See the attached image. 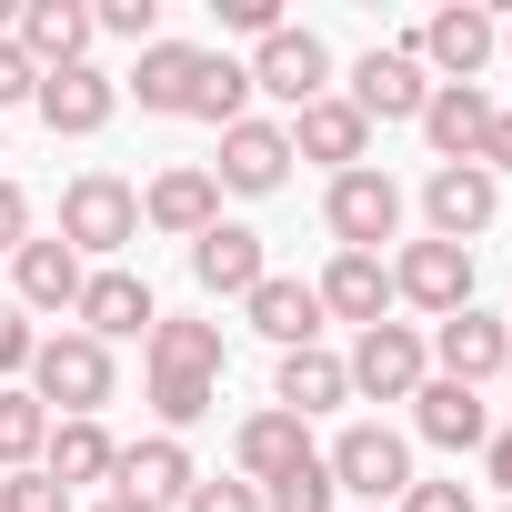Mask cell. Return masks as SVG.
I'll return each instance as SVG.
<instances>
[{
	"label": "cell",
	"mask_w": 512,
	"mask_h": 512,
	"mask_svg": "<svg viewBox=\"0 0 512 512\" xmlns=\"http://www.w3.org/2000/svg\"><path fill=\"white\" fill-rule=\"evenodd\" d=\"M221 362H231L221 322H201V312H161L151 322V342H141V402H151V422L171 442L221 412Z\"/></svg>",
	"instance_id": "1"
},
{
	"label": "cell",
	"mask_w": 512,
	"mask_h": 512,
	"mask_svg": "<svg viewBox=\"0 0 512 512\" xmlns=\"http://www.w3.org/2000/svg\"><path fill=\"white\" fill-rule=\"evenodd\" d=\"M31 402L51 412V422H101V402L121 392V362L91 342V332H41V352H31Z\"/></svg>",
	"instance_id": "2"
},
{
	"label": "cell",
	"mask_w": 512,
	"mask_h": 512,
	"mask_svg": "<svg viewBox=\"0 0 512 512\" xmlns=\"http://www.w3.org/2000/svg\"><path fill=\"white\" fill-rule=\"evenodd\" d=\"M322 472H332V492L362 502V512H382V502H402V492L422 482V472H412V432H392V422H342L332 452H322Z\"/></svg>",
	"instance_id": "3"
},
{
	"label": "cell",
	"mask_w": 512,
	"mask_h": 512,
	"mask_svg": "<svg viewBox=\"0 0 512 512\" xmlns=\"http://www.w3.org/2000/svg\"><path fill=\"white\" fill-rule=\"evenodd\" d=\"M61 241L81 251L91 272L121 262V251L141 241V191H131L121 171H71V181H61Z\"/></svg>",
	"instance_id": "4"
},
{
	"label": "cell",
	"mask_w": 512,
	"mask_h": 512,
	"mask_svg": "<svg viewBox=\"0 0 512 512\" xmlns=\"http://www.w3.org/2000/svg\"><path fill=\"white\" fill-rule=\"evenodd\" d=\"M402 221H412V191L392 181V171H342V181H322V231H332V251H382V241H402Z\"/></svg>",
	"instance_id": "5"
},
{
	"label": "cell",
	"mask_w": 512,
	"mask_h": 512,
	"mask_svg": "<svg viewBox=\"0 0 512 512\" xmlns=\"http://www.w3.org/2000/svg\"><path fill=\"white\" fill-rule=\"evenodd\" d=\"M342 372H352V402H412L432 382V342H422V322H372V332H352Z\"/></svg>",
	"instance_id": "6"
},
{
	"label": "cell",
	"mask_w": 512,
	"mask_h": 512,
	"mask_svg": "<svg viewBox=\"0 0 512 512\" xmlns=\"http://www.w3.org/2000/svg\"><path fill=\"white\" fill-rule=\"evenodd\" d=\"M382 262H392V302L402 312H422V322H452L462 302H472V251L462 241H402V251H382Z\"/></svg>",
	"instance_id": "7"
},
{
	"label": "cell",
	"mask_w": 512,
	"mask_h": 512,
	"mask_svg": "<svg viewBox=\"0 0 512 512\" xmlns=\"http://www.w3.org/2000/svg\"><path fill=\"white\" fill-rule=\"evenodd\" d=\"M251 91H262V101H282V111H302V101H322V91H342L332 81V41L322 31H302V21H282L272 41H251Z\"/></svg>",
	"instance_id": "8"
},
{
	"label": "cell",
	"mask_w": 512,
	"mask_h": 512,
	"mask_svg": "<svg viewBox=\"0 0 512 512\" xmlns=\"http://www.w3.org/2000/svg\"><path fill=\"white\" fill-rule=\"evenodd\" d=\"M402 51H412L432 81H482V71L502 61V21L482 11V0H452V11H432V21H422Z\"/></svg>",
	"instance_id": "9"
},
{
	"label": "cell",
	"mask_w": 512,
	"mask_h": 512,
	"mask_svg": "<svg viewBox=\"0 0 512 512\" xmlns=\"http://www.w3.org/2000/svg\"><path fill=\"white\" fill-rule=\"evenodd\" d=\"M492 221H502V181H492L482 161H432V171H422V231H432V241H462V251H472Z\"/></svg>",
	"instance_id": "10"
},
{
	"label": "cell",
	"mask_w": 512,
	"mask_h": 512,
	"mask_svg": "<svg viewBox=\"0 0 512 512\" xmlns=\"http://www.w3.org/2000/svg\"><path fill=\"white\" fill-rule=\"evenodd\" d=\"M31 111H41L51 141H101V131L121 121V81H111L101 61H71V71H41Z\"/></svg>",
	"instance_id": "11"
},
{
	"label": "cell",
	"mask_w": 512,
	"mask_h": 512,
	"mask_svg": "<svg viewBox=\"0 0 512 512\" xmlns=\"http://www.w3.org/2000/svg\"><path fill=\"white\" fill-rule=\"evenodd\" d=\"M201 171H211L231 201H272V191L292 181V131L251 111V121H231V131H221V151H211Z\"/></svg>",
	"instance_id": "12"
},
{
	"label": "cell",
	"mask_w": 512,
	"mask_h": 512,
	"mask_svg": "<svg viewBox=\"0 0 512 512\" xmlns=\"http://www.w3.org/2000/svg\"><path fill=\"white\" fill-rule=\"evenodd\" d=\"M151 322H161V302H151V282H141L131 262H101V272L81 282V302H71V332H91L101 352H111V342H151Z\"/></svg>",
	"instance_id": "13"
},
{
	"label": "cell",
	"mask_w": 512,
	"mask_h": 512,
	"mask_svg": "<svg viewBox=\"0 0 512 512\" xmlns=\"http://www.w3.org/2000/svg\"><path fill=\"white\" fill-rule=\"evenodd\" d=\"M422 342H432V372H442V382H462V392L502 382V362H512V322H502V312H482V302H462V312H452V322H432Z\"/></svg>",
	"instance_id": "14"
},
{
	"label": "cell",
	"mask_w": 512,
	"mask_h": 512,
	"mask_svg": "<svg viewBox=\"0 0 512 512\" xmlns=\"http://www.w3.org/2000/svg\"><path fill=\"white\" fill-rule=\"evenodd\" d=\"M342 101H352L362 121H422V101H432V71H422V61H412L402 41H372V51L352 61Z\"/></svg>",
	"instance_id": "15"
},
{
	"label": "cell",
	"mask_w": 512,
	"mask_h": 512,
	"mask_svg": "<svg viewBox=\"0 0 512 512\" xmlns=\"http://www.w3.org/2000/svg\"><path fill=\"white\" fill-rule=\"evenodd\" d=\"M191 482H201V462H191V442H171V432H141V442H121V462H111V492L141 502V512L191 502Z\"/></svg>",
	"instance_id": "16"
},
{
	"label": "cell",
	"mask_w": 512,
	"mask_h": 512,
	"mask_svg": "<svg viewBox=\"0 0 512 512\" xmlns=\"http://www.w3.org/2000/svg\"><path fill=\"white\" fill-rule=\"evenodd\" d=\"M262 272H272V251H262V231H251V221H211V231L191 241L201 302H251V292H262Z\"/></svg>",
	"instance_id": "17"
},
{
	"label": "cell",
	"mask_w": 512,
	"mask_h": 512,
	"mask_svg": "<svg viewBox=\"0 0 512 512\" xmlns=\"http://www.w3.org/2000/svg\"><path fill=\"white\" fill-rule=\"evenodd\" d=\"M282 131H292V161H322L332 181L372 161V121H362V111H352L342 91H322V101H302V111H292Z\"/></svg>",
	"instance_id": "18"
},
{
	"label": "cell",
	"mask_w": 512,
	"mask_h": 512,
	"mask_svg": "<svg viewBox=\"0 0 512 512\" xmlns=\"http://www.w3.org/2000/svg\"><path fill=\"white\" fill-rule=\"evenodd\" d=\"M211 221H221V181H211L201 161H171V171L141 181V231H161V241H201Z\"/></svg>",
	"instance_id": "19"
},
{
	"label": "cell",
	"mask_w": 512,
	"mask_h": 512,
	"mask_svg": "<svg viewBox=\"0 0 512 512\" xmlns=\"http://www.w3.org/2000/svg\"><path fill=\"white\" fill-rule=\"evenodd\" d=\"M81 282H91V262H81L61 231H31V241L11 251V302H21V312H71Z\"/></svg>",
	"instance_id": "20"
},
{
	"label": "cell",
	"mask_w": 512,
	"mask_h": 512,
	"mask_svg": "<svg viewBox=\"0 0 512 512\" xmlns=\"http://www.w3.org/2000/svg\"><path fill=\"white\" fill-rule=\"evenodd\" d=\"M312 292H322V322H352V332L392 322V262L382 251H332Z\"/></svg>",
	"instance_id": "21"
},
{
	"label": "cell",
	"mask_w": 512,
	"mask_h": 512,
	"mask_svg": "<svg viewBox=\"0 0 512 512\" xmlns=\"http://www.w3.org/2000/svg\"><path fill=\"white\" fill-rule=\"evenodd\" d=\"M292 462H312V422H292V412H272V402L231 422V472H241L251 492H262V482H282Z\"/></svg>",
	"instance_id": "22"
},
{
	"label": "cell",
	"mask_w": 512,
	"mask_h": 512,
	"mask_svg": "<svg viewBox=\"0 0 512 512\" xmlns=\"http://www.w3.org/2000/svg\"><path fill=\"white\" fill-rule=\"evenodd\" d=\"M241 322L262 332L272 352H312V342H322V292H312L302 272H262V292L241 302Z\"/></svg>",
	"instance_id": "23"
},
{
	"label": "cell",
	"mask_w": 512,
	"mask_h": 512,
	"mask_svg": "<svg viewBox=\"0 0 512 512\" xmlns=\"http://www.w3.org/2000/svg\"><path fill=\"white\" fill-rule=\"evenodd\" d=\"M492 111H502V101H492L482 81H432V101H422V121H412V131L432 141V161H472V151H482V131H492Z\"/></svg>",
	"instance_id": "24"
},
{
	"label": "cell",
	"mask_w": 512,
	"mask_h": 512,
	"mask_svg": "<svg viewBox=\"0 0 512 512\" xmlns=\"http://www.w3.org/2000/svg\"><path fill=\"white\" fill-rule=\"evenodd\" d=\"M412 442H432V452H482V442H492V402L432 372V382L412 392Z\"/></svg>",
	"instance_id": "25"
},
{
	"label": "cell",
	"mask_w": 512,
	"mask_h": 512,
	"mask_svg": "<svg viewBox=\"0 0 512 512\" xmlns=\"http://www.w3.org/2000/svg\"><path fill=\"white\" fill-rule=\"evenodd\" d=\"M11 41H21L31 71H71V61H91L101 31H91V0H21V31Z\"/></svg>",
	"instance_id": "26"
},
{
	"label": "cell",
	"mask_w": 512,
	"mask_h": 512,
	"mask_svg": "<svg viewBox=\"0 0 512 512\" xmlns=\"http://www.w3.org/2000/svg\"><path fill=\"white\" fill-rule=\"evenodd\" d=\"M191 81H201V41H171V31H161V41L131 61L121 101H141L151 121H181V111H191Z\"/></svg>",
	"instance_id": "27"
},
{
	"label": "cell",
	"mask_w": 512,
	"mask_h": 512,
	"mask_svg": "<svg viewBox=\"0 0 512 512\" xmlns=\"http://www.w3.org/2000/svg\"><path fill=\"white\" fill-rule=\"evenodd\" d=\"M352 402V372H342V352H282L272 362V412H292V422H322V412H342Z\"/></svg>",
	"instance_id": "28"
},
{
	"label": "cell",
	"mask_w": 512,
	"mask_h": 512,
	"mask_svg": "<svg viewBox=\"0 0 512 512\" xmlns=\"http://www.w3.org/2000/svg\"><path fill=\"white\" fill-rule=\"evenodd\" d=\"M111 462H121V442H111L101 422H51V442H41V472H51L61 492H91V482H111Z\"/></svg>",
	"instance_id": "29"
},
{
	"label": "cell",
	"mask_w": 512,
	"mask_h": 512,
	"mask_svg": "<svg viewBox=\"0 0 512 512\" xmlns=\"http://www.w3.org/2000/svg\"><path fill=\"white\" fill-rule=\"evenodd\" d=\"M181 121H211V131L251 121V71H241L231 51H201V81H191V111H181Z\"/></svg>",
	"instance_id": "30"
},
{
	"label": "cell",
	"mask_w": 512,
	"mask_h": 512,
	"mask_svg": "<svg viewBox=\"0 0 512 512\" xmlns=\"http://www.w3.org/2000/svg\"><path fill=\"white\" fill-rule=\"evenodd\" d=\"M51 442V412L31 402V382H0V472H31Z\"/></svg>",
	"instance_id": "31"
},
{
	"label": "cell",
	"mask_w": 512,
	"mask_h": 512,
	"mask_svg": "<svg viewBox=\"0 0 512 512\" xmlns=\"http://www.w3.org/2000/svg\"><path fill=\"white\" fill-rule=\"evenodd\" d=\"M342 492H332V472H322V452L312 462H292L282 482H262V512H332Z\"/></svg>",
	"instance_id": "32"
},
{
	"label": "cell",
	"mask_w": 512,
	"mask_h": 512,
	"mask_svg": "<svg viewBox=\"0 0 512 512\" xmlns=\"http://www.w3.org/2000/svg\"><path fill=\"white\" fill-rule=\"evenodd\" d=\"M91 31H101V41L151 51V41H161V0H91Z\"/></svg>",
	"instance_id": "33"
},
{
	"label": "cell",
	"mask_w": 512,
	"mask_h": 512,
	"mask_svg": "<svg viewBox=\"0 0 512 512\" xmlns=\"http://www.w3.org/2000/svg\"><path fill=\"white\" fill-rule=\"evenodd\" d=\"M0 512H81V492H61V482L31 462V472H0Z\"/></svg>",
	"instance_id": "34"
},
{
	"label": "cell",
	"mask_w": 512,
	"mask_h": 512,
	"mask_svg": "<svg viewBox=\"0 0 512 512\" xmlns=\"http://www.w3.org/2000/svg\"><path fill=\"white\" fill-rule=\"evenodd\" d=\"M181 512H262V492H251V482H241V472H201V482H191V502H181Z\"/></svg>",
	"instance_id": "35"
},
{
	"label": "cell",
	"mask_w": 512,
	"mask_h": 512,
	"mask_svg": "<svg viewBox=\"0 0 512 512\" xmlns=\"http://www.w3.org/2000/svg\"><path fill=\"white\" fill-rule=\"evenodd\" d=\"M31 352H41L31 312H21V302H0V382H21V372H31Z\"/></svg>",
	"instance_id": "36"
},
{
	"label": "cell",
	"mask_w": 512,
	"mask_h": 512,
	"mask_svg": "<svg viewBox=\"0 0 512 512\" xmlns=\"http://www.w3.org/2000/svg\"><path fill=\"white\" fill-rule=\"evenodd\" d=\"M211 11H221V31H251V41L282 31V0H211Z\"/></svg>",
	"instance_id": "37"
},
{
	"label": "cell",
	"mask_w": 512,
	"mask_h": 512,
	"mask_svg": "<svg viewBox=\"0 0 512 512\" xmlns=\"http://www.w3.org/2000/svg\"><path fill=\"white\" fill-rule=\"evenodd\" d=\"M21 241H31V191H21L11 171H0V262H11Z\"/></svg>",
	"instance_id": "38"
},
{
	"label": "cell",
	"mask_w": 512,
	"mask_h": 512,
	"mask_svg": "<svg viewBox=\"0 0 512 512\" xmlns=\"http://www.w3.org/2000/svg\"><path fill=\"white\" fill-rule=\"evenodd\" d=\"M402 512H482V502H472V482H412Z\"/></svg>",
	"instance_id": "39"
},
{
	"label": "cell",
	"mask_w": 512,
	"mask_h": 512,
	"mask_svg": "<svg viewBox=\"0 0 512 512\" xmlns=\"http://www.w3.org/2000/svg\"><path fill=\"white\" fill-rule=\"evenodd\" d=\"M31 91H41V71L21 61V41H0V111H21Z\"/></svg>",
	"instance_id": "40"
},
{
	"label": "cell",
	"mask_w": 512,
	"mask_h": 512,
	"mask_svg": "<svg viewBox=\"0 0 512 512\" xmlns=\"http://www.w3.org/2000/svg\"><path fill=\"white\" fill-rule=\"evenodd\" d=\"M472 161H482V171H492V181H502V171H512V101H502V111H492V131H482V151H472Z\"/></svg>",
	"instance_id": "41"
},
{
	"label": "cell",
	"mask_w": 512,
	"mask_h": 512,
	"mask_svg": "<svg viewBox=\"0 0 512 512\" xmlns=\"http://www.w3.org/2000/svg\"><path fill=\"white\" fill-rule=\"evenodd\" d=\"M482 472H492V492L512 502V432H492V442H482Z\"/></svg>",
	"instance_id": "42"
},
{
	"label": "cell",
	"mask_w": 512,
	"mask_h": 512,
	"mask_svg": "<svg viewBox=\"0 0 512 512\" xmlns=\"http://www.w3.org/2000/svg\"><path fill=\"white\" fill-rule=\"evenodd\" d=\"M81 512H141V502H121V492H101V502H81Z\"/></svg>",
	"instance_id": "43"
},
{
	"label": "cell",
	"mask_w": 512,
	"mask_h": 512,
	"mask_svg": "<svg viewBox=\"0 0 512 512\" xmlns=\"http://www.w3.org/2000/svg\"><path fill=\"white\" fill-rule=\"evenodd\" d=\"M502 61H512V21H502Z\"/></svg>",
	"instance_id": "44"
},
{
	"label": "cell",
	"mask_w": 512,
	"mask_h": 512,
	"mask_svg": "<svg viewBox=\"0 0 512 512\" xmlns=\"http://www.w3.org/2000/svg\"><path fill=\"white\" fill-rule=\"evenodd\" d=\"M502 392H512V362H502Z\"/></svg>",
	"instance_id": "45"
},
{
	"label": "cell",
	"mask_w": 512,
	"mask_h": 512,
	"mask_svg": "<svg viewBox=\"0 0 512 512\" xmlns=\"http://www.w3.org/2000/svg\"><path fill=\"white\" fill-rule=\"evenodd\" d=\"M0 161H11V141H0Z\"/></svg>",
	"instance_id": "46"
},
{
	"label": "cell",
	"mask_w": 512,
	"mask_h": 512,
	"mask_svg": "<svg viewBox=\"0 0 512 512\" xmlns=\"http://www.w3.org/2000/svg\"><path fill=\"white\" fill-rule=\"evenodd\" d=\"M502 512H512V502H502Z\"/></svg>",
	"instance_id": "47"
}]
</instances>
